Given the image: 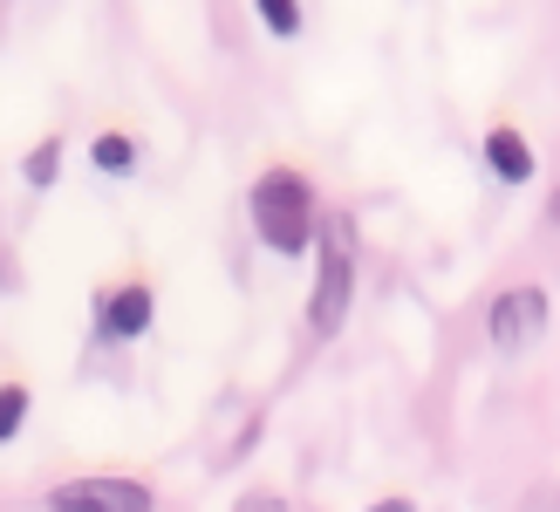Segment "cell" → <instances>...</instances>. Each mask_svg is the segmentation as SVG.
I'll list each match as a JSON object with an SVG mask.
<instances>
[{
	"label": "cell",
	"mask_w": 560,
	"mask_h": 512,
	"mask_svg": "<svg viewBox=\"0 0 560 512\" xmlns=\"http://www.w3.org/2000/svg\"><path fill=\"white\" fill-rule=\"evenodd\" d=\"M246 212H254V233L273 246V253H307L315 246V185L301 178V171L273 164L254 178V191H246Z\"/></svg>",
	"instance_id": "obj_1"
},
{
	"label": "cell",
	"mask_w": 560,
	"mask_h": 512,
	"mask_svg": "<svg viewBox=\"0 0 560 512\" xmlns=\"http://www.w3.org/2000/svg\"><path fill=\"white\" fill-rule=\"evenodd\" d=\"M349 301H355V240H349V219H328L322 225L315 294H307V328H315V335H342Z\"/></svg>",
	"instance_id": "obj_2"
},
{
	"label": "cell",
	"mask_w": 560,
	"mask_h": 512,
	"mask_svg": "<svg viewBox=\"0 0 560 512\" xmlns=\"http://www.w3.org/2000/svg\"><path fill=\"white\" fill-rule=\"evenodd\" d=\"M486 335H492V349L526 356L547 335V288H506L486 315Z\"/></svg>",
	"instance_id": "obj_3"
},
{
	"label": "cell",
	"mask_w": 560,
	"mask_h": 512,
	"mask_svg": "<svg viewBox=\"0 0 560 512\" xmlns=\"http://www.w3.org/2000/svg\"><path fill=\"white\" fill-rule=\"evenodd\" d=\"M48 512H158V499L137 478H69L48 492Z\"/></svg>",
	"instance_id": "obj_4"
},
{
	"label": "cell",
	"mask_w": 560,
	"mask_h": 512,
	"mask_svg": "<svg viewBox=\"0 0 560 512\" xmlns=\"http://www.w3.org/2000/svg\"><path fill=\"white\" fill-rule=\"evenodd\" d=\"M96 328L109 341H137V335L151 328V288H137V280H130V288H109L96 301Z\"/></svg>",
	"instance_id": "obj_5"
},
{
	"label": "cell",
	"mask_w": 560,
	"mask_h": 512,
	"mask_svg": "<svg viewBox=\"0 0 560 512\" xmlns=\"http://www.w3.org/2000/svg\"><path fill=\"white\" fill-rule=\"evenodd\" d=\"M486 164L499 171V178H506V185H526V178H534V144H526V137L513 130V124H499V130H486Z\"/></svg>",
	"instance_id": "obj_6"
},
{
	"label": "cell",
	"mask_w": 560,
	"mask_h": 512,
	"mask_svg": "<svg viewBox=\"0 0 560 512\" xmlns=\"http://www.w3.org/2000/svg\"><path fill=\"white\" fill-rule=\"evenodd\" d=\"M90 164L103 171V178H124V171H137V144L124 130H103L96 144H90Z\"/></svg>",
	"instance_id": "obj_7"
},
{
	"label": "cell",
	"mask_w": 560,
	"mask_h": 512,
	"mask_svg": "<svg viewBox=\"0 0 560 512\" xmlns=\"http://www.w3.org/2000/svg\"><path fill=\"white\" fill-rule=\"evenodd\" d=\"M55 171H62V137H42V144L27 151V185L48 191V185H55Z\"/></svg>",
	"instance_id": "obj_8"
},
{
	"label": "cell",
	"mask_w": 560,
	"mask_h": 512,
	"mask_svg": "<svg viewBox=\"0 0 560 512\" xmlns=\"http://www.w3.org/2000/svg\"><path fill=\"white\" fill-rule=\"evenodd\" d=\"M27 404H35V396H27V383H0V444H8L21 423H27Z\"/></svg>",
	"instance_id": "obj_9"
},
{
	"label": "cell",
	"mask_w": 560,
	"mask_h": 512,
	"mask_svg": "<svg viewBox=\"0 0 560 512\" xmlns=\"http://www.w3.org/2000/svg\"><path fill=\"white\" fill-rule=\"evenodd\" d=\"M273 35H301V0H254Z\"/></svg>",
	"instance_id": "obj_10"
},
{
	"label": "cell",
	"mask_w": 560,
	"mask_h": 512,
	"mask_svg": "<svg viewBox=\"0 0 560 512\" xmlns=\"http://www.w3.org/2000/svg\"><path fill=\"white\" fill-rule=\"evenodd\" d=\"M233 512H288V499H280V492H246Z\"/></svg>",
	"instance_id": "obj_11"
},
{
	"label": "cell",
	"mask_w": 560,
	"mask_h": 512,
	"mask_svg": "<svg viewBox=\"0 0 560 512\" xmlns=\"http://www.w3.org/2000/svg\"><path fill=\"white\" fill-rule=\"evenodd\" d=\"M370 512H417V505H410V499H376Z\"/></svg>",
	"instance_id": "obj_12"
}]
</instances>
